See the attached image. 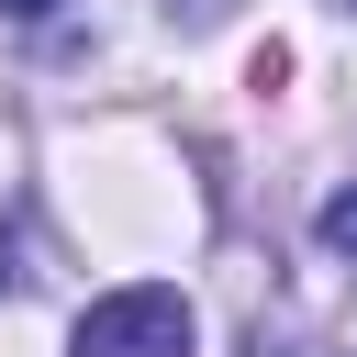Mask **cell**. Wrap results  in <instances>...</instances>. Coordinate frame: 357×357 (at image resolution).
<instances>
[{
	"label": "cell",
	"mask_w": 357,
	"mask_h": 357,
	"mask_svg": "<svg viewBox=\"0 0 357 357\" xmlns=\"http://www.w3.org/2000/svg\"><path fill=\"white\" fill-rule=\"evenodd\" d=\"M67 357H190V301L167 279H123V290H100L78 312Z\"/></svg>",
	"instance_id": "obj_1"
},
{
	"label": "cell",
	"mask_w": 357,
	"mask_h": 357,
	"mask_svg": "<svg viewBox=\"0 0 357 357\" xmlns=\"http://www.w3.org/2000/svg\"><path fill=\"white\" fill-rule=\"evenodd\" d=\"M324 257H346V268H357V190H335V201H324Z\"/></svg>",
	"instance_id": "obj_2"
},
{
	"label": "cell",
	"mask_w": 357,
	"mask_h": 357,
	"mask_svg": "<svg viewBox=\"0 0 357 357\" xmlns=\"http://www.w3.org/2000/svg\"><path fill=\"white\" fill-rule=\"evenodd\" d=\"M0 11H11V22H45V11H56V0H0Z\"/></svg>",
	"instance_id": "obj_3"
},
{
	"label": "cell",
	"mask_w": 357,
	"mask_h": 357,
	"mask_svg": "<svg viewBox=\"0 0 357 357\" xmlns=\"http://www.w3.org/2000/svg\"><path fill=\"white\" fill-rule=\"evenodd\" d=\"M346 11H357V0H346Z\"/></svg>",
	"instance_id": "obj_4"
}]
</instances>
